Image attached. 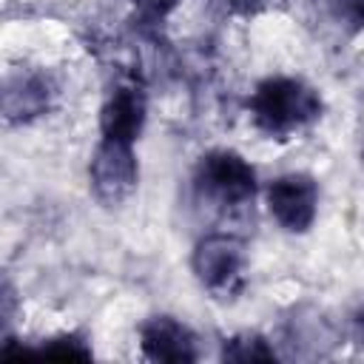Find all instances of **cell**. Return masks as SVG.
I'll return each instance as SVG.
<instances>
[{"label":"cell","instance_id":"9c48e42d","mask_svg":"<svg viewBox=\"0 0 364 364\" xmlns=\"http://www.w3.org/2000/svg\"><path fill=\"white\" fill-rule=\"evenodd\" d=\"M222 358H228V361H273L276 350L259 333H239L225 341Z\"/></svg>","mask_w":364,"mask_h":364},{"label":"cell","instance_id":"5bb4252c","mask_svg":"<svg viewBox=\"0 0 364 364\" xmlns=\"http://www.w3.org/2000/svg\"><path fill=\"white\" fill-rule=\"evenodd\" d=\"M353 336H355V341L358 344H364V304L355 310V316H353Z\"/></svg>","mask_w":364,"mask_h":364},{"label":"cell","instance_id":"8fae6325","mask_svg":"<svg viewBox=\"0 0 364 364\" xmlns=\"http://www.w3.org/2000/svg\"><path fill=\"white\" fill-rule=\"evenodd\" d=\"M330 14L350 31L364 28V0H327Z\"/></svg>","mask_w":364,"mask_h":364},{"label":"cell","instance_id":"ba28073f","mask_svg":"<svg viewBox=\"0 0 364 364\" xmlns=\"http://www.w3.org/2000/svg\"><path fill=\"white\" fill-rule=\"evenodd\" d=\"M48 100H51V91L43 77L20 74L3 91V114L9 122H26L31 117H40L48 108Z\"/></svg>","mask_w":364,"mask_h":364},{"label":"cell","instance_id":"8992f818","mask_svg":"<svg viewBox=\"0 0 364 364\" xmlns=\"http://www.w3.org/2000/svg\"><path fill=\"white\" fill-rule=\"evenodd\" d=\"M139 347L145 358L165 364H182L199 358L196 336L191 333L188 324H182L173 316H151L139 330Z\"/></svg>","mask_w":364,"mask_h":364},{"label":"cell","instance_id":"7a4b0ae2","mask_svg":"<svg viewBox=\"0 0 364 364\" xmlns=\"http://www.w3.org/2000/svg\"><path fill=\"white\" fill-rule=\"evenodd\" d=\"M245 245L228 233L205 236L191 256L196 282L216 299H233L245 287Z\"/></svg>","mask_w":364,"mask_h":364},{"label":"cell","instance_id":"3957f363","mask_svg":"<svg viewBox=\"0 0 364 364\" xmlns=\"http://www.w3.org/2000/svg\"><path fill=\"white\" fill-rule=\"evenodd\" d=\"M196 191L219 205H245L256 196V168L236 151H208L193 173Z\"/></svg>","mask_w":364,"mask_h":364},{"label":"cell","instance_id":"6da1fadb","mask_svg":"<svg viewBox=\"0 0 364 364\" xmlns=\"http://www.w3.org/2000/svg\"><path fill=\"white\" fill-rule=\"evenodd\" d=\"M247 111L262 134L287 139L321 117V94L296 77H267L250 94Z\"/></svg>","mask_w":364,"mask_h":364},{"label":"cell","instance_id":"4fadbf2b","mask_svg":"<svg viewBox=\"0 0 364 364\" xmlns=\"http://www.w3.org/2000/svg\"><path fill=\"white\" fill-rule=\"evenodd\" d=\"M236 14H259V11H264V9H270L276 0H225Z\"/></svg>","mask_w":364,"mask_h":364},{"label":"cell","instance_id":"7c38bea8","mask_svg":"<svg viewBox=\"0 0 364 364\" xmlns=\"http://www.w3.org/2000/svg\"><path fill=\"white\" fill-rule=\"evenodd\" d=\"M142 14H148V17H165L179 0H131Z\"/></svg>","mask_w":364,"mask_h":364},{"label":"cell","instance_id":"277c9868","mask_svg":"<svg viewBox=\"0 0 364 364\" xmlns=\"http://www.w3.org/2000/svg\"><path fill=\"white\" fill-rule=\"evenodd\" d=\"M91 191L102 205H122L139 185V162L131 142L100 139L88 162Z\"/></svg>","mask_w":364,"mask_h":364},{"label":"cell","instance_id":"52a82bcc","mask_svg":"<svg viewBox=\"0 0 364 364\" xmlns=\"http://www.w3.org/2000/svg\"><path fill=\"white\" fill-rule=\"evenodd\" d=\"M145 128V97L134 85H119L111 91L100 111V134L102 139L117 142H136Z\"/></svg>","mask_w":364,"mask_h":364},{"label":"cell","instance_id":"30bf717a","mask_svg":"<svg viewBox=\"0 0 364 364\" xmlns=\"http://www.w3.org/2000/svg\"><path fill=\"white\" fill-rule=\"evenodd\" d=\"M34 353L54 355V358H91V347L80 333H60L46 338Z\"/></svg>","mask_w":364,"mask_h":364},{"label":"cell","instance_id":"5b68a950","mask_svg":"<svg viewBox=\"0 0 364 364\" xmlns=\"http://www.w3.org/2000/svg\"><path fill=\"white\" fill-rule=\"evenodd\" d=\"M273 222L287 233H304L318 213V182L310 173H282L264 191Z\"/></svg>","mask_w":364,"mask_h":364}]
</instances>
